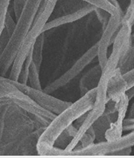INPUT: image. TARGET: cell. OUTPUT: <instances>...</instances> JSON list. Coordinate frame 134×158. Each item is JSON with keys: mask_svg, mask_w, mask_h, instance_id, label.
<instances>
[{"mask_svg": "<svg viewBox=\"0 0 134 158\" xmlns=\"http://www.w3.org/2000/svg\"><path fill=\"white\" fill-rule=\"evenodd\" d=\"M96 94V88L89 90L61 113L56 115L49 125L44 128L37 141V151L39 155H47V153L54 147L62 133L78 118L88 113L94 106Z\"/></svg>", "mask_w": 134, "mask_h": 158, "instance_id": "cell-1", "label": "cell"}, {"mask_svg": "<svg viewBox=\"0 0 134 158\" xmlns=\"http://www.w3.org/2000/svg\"><path fill=\"white\" fill-rule=\"evenodd\" d=\"M133 26L128 24H122L113 42V48L110 56L108 57L102 75L96 90V102L106 104L108 101L107 89L108 82L117 69L120 60L124 56L131 46V34Z\"/></svg>", "mask_w": 134, "mask_h": 158, "instance_id": "cell-2", "label": "cell"}, {"mask_svg": "<svg viewBox=\"0 0 134 158\" xmlns=\"http://www.w3.org/2000/svg\"><path fill=\"white\" fill-rule=\"evenodd\" d=\"M10 99L13 103L27 111L44 128L47 127L56 115L39 106L30 97L19 90L12 80L0 75V98Z\"/></svg>", "mask_w": 134, "mask_h": 158, "instance_id": "cell-3", "label": "cell"}, {"mask_svg": "<svg viewBox=\"0 0 134 158\" xmlns=\"http://www.w3.org/2000/svg\"><path fill=\"white\" fill-rule=\"evenodd\" d=\"M98 47H99V44L97 42L86 52H85L67 72H65L63 75L55 79L49 85H47L42 90L46 93L52 94V93L64 88L65 85L70 83L71 81L77 77L86 66H88L93 62V59L97 57Z\"/></svg>", "mask_w": 134, "mask_h": 158, "instance_id": "cell-4", "label": "cell"}, {"mask_svg": "<svg viewBox=\"0 0 134 158\" xmlns=\"http://www.w3.org/2000/svg\"><path fill=\"white\" fill-rule=\"evenodd\" d=\"M12 81L19 90L30 97L39 106L55 115L59 114L72 103L71 102L65 101L52 97L50 94L46 93L43 90H37L15 81Z\"/></svg>", "mask_w": 134, "mask_h": 158, "instance_id": "cell-5", "label": "cell"}, {"mask_svg": "<svg viewBox=\"0 0 134 158\" xmlns=\"http://www.w3.org/2000/svg\"><path fill=\"white\" fill-rule=\"evenodd\" d=\"M124 15H111L108 23L103 29L101 38L98 41V61L102 69L104 68L108 59V49L109 46L113 44L117 32L122 25V19Z\"/></svg>", "mask_w": 134, "mask_h": 158, "instance_id": "cell-6", "label": "cell"}, {"mask_svg": "<svg viewBox=\"0 0 134 158\" xmlns=\"http://www.w3.org/2000/svg\"><path fill=\"white\" fill-rule=\"evenodd\" d=\"M105 106L106 104L95 102L94 106L86 113V118H85L84 121L83 122L81 126L78 128L76 135L71 139V142L66 146L65 149H61L60 155H71V152L78 145L83 135L88 131V129L92 127L95 122L104 113Z\"/></svg>", "mask_w": 134, "mask_h": 158, "instance_id": "cell-7", "label": "cell"}, {"mask_svg": "<svg viewBox=\"0 0 134 158\" xmlns=\"http://www.w3.org/2000/svg\"><path fill=\"white\" fill-rule=\"evenodd\" d=\"M129 102L130 99L126 93H124L118 100L117 118L111 123L110 127L107 130L104 135L105 141L107 142L112 143L117 141L123 136L124 121L128 112Z\"/></svg>", "mask_w": 134, "mask_h": 158, "instance_id": "cell-8", "label": "cell"}, {"mask_svg": "<svg viewBox=\"0 0 134 158\" xmlns=\"http://www.w3.org/2000/svg\"><path fill=\"white\" fill-rule=\"evenodd\" d=\"M96 9V8L95 6L86 3L83 7L73 11L72 13L67 14L65 15L61 16V17H58L57 19L52 20V21H48L45 25V27H44L43 33H45L47 31H49V30L55 28V27L78 21V20L83 19L85 16L88 15L90 13L95 11Z\"/></svg>", "mask_w": 134, "mask_h": 158, "instance_id": "cell-9", "label": "cell"}, {"mask_svg": "<svg viewBox=\"0 0 134 158\" xmlns=\"http://www.w3.org/2000/svg\"><path fill=\"white\" fill-rule=\"evenodd\" d=\"M102 68L98 64L89 69L81 78L79 82V88L81 96L86 94L89 90L97 88L102 75Z\"/></svg>", "mask_w": 134, "mask_h": 158, "instance_id": "cell-10", "label": "cell"}, {"mask_svg": "<svg viewBox=\"0 0 134 158\" xmlns=\"http://www.w3.org/2000/svg\"><path fill=\"white\" fill-rule=\"evenodd\" d=\"M116 86L122 93H125L129 88L134 86V67L125 73H119L117 75Z\"/></svg>", "mask_w": 134, "mask_h": 158, "instance_id": "cell-11", "label": "cell"}, {"mask_svg": "<svg viewBox=\"0 0 134 158\" xmlns=\"http://www.w3.org/2000/svg\"><path fill=\"white\" fill-rule=\"evenodd\" d=\"M44 41H45V33H42L37 37L32 48L33 62L36 65L37 68L40 71L42 62V52H43Z\"/></svg>", "mask_w": 134, "mask_h": 158, "instance_id": "cell-12", "label": "cell"}, {"mask_svg": "<svg viewBox=\"0 0 134 158\" xmlns=\"http://www.w3.org/2000/svg\"><path fill=\"white\" fill-rule=\"evenodd\" d=\"M82 1L86 2L87 4L92 5L98 9H103L108 11L111 15H124V12L121 9L117 8L108 0H82Z\"/></svg>", "mask_w": 134, "mask_h": 158, "instance_id": "cell-13", "label": "cell"}, {"mask_svg": "<svg viewBox=\"0 0 134 158\" xmlns=\"http://www.w3.org/2000/svg\"><path fill=\"white\" fill-rule=\"evenodd\" d=\"M134 67V33L131 34V46L127 53L120 60L119 67L122 74L125 73Z\"/></svg>", "mask_w": 134, "mask_h": 158, "instance_id": "cell-14", "label": "cell"}, {"mask_svg": "<svg viewBox=\"0 0 134 158\" xmlns=\"http://www.w3.org/2000/svg\"><path fill=\"white\" fill-rule=\"evenodd\" d=\"M28 82L30 84L29 86H30L31 88L37 89V90H42L40 79V70L37 68L34 62H32L30 67Z\"/></svg>", "mask_w": 134, "mask_h": 158, "instance_id": "cell-15", "label": "cell"}, {"mask_svg": "<svg viewBox=\"0 0 134 158\" xmlns=\"http://www.w3.org/2000/svg\"><path fill=\"white\" fill-rule=\"evenodd\" d=\"M33 48V47H32ZM33 62V55H32V49L27 55V58H26L24 63L23 65L22 69H21L20 75L18 78V82L24 85H27L28 82V75H29V71H30V67L31 63Z\"/></svg>", "mask_w": 134, "mask_h": 158, "instance_id": "cell-16", "label": "cell"}, {"mask_svg": "<svg viewBox=\"0 0 134 158\" xmlns=\"http://www.w3.org/2000/svg\"><path fill=\"white\" fill-rule=\"evenodd\" d=\"M10 2L11 0H0V39L5 29V21Z\"/></svg>", "mask_w": 134, "mask_h": 158, "instance_id": "cell-17", "label": "cell"}, {"mask_svg": "<svg viewBox=\"0 0 134 158\" xmlns=\"http://www.w3.org/2000/svg\"><path fill=\"white\" fill-rule=\"evenodd\" d=\"M95 140H96V134H95L94 129H93V127L92 126V127L89 128V129H88V131L83 135L79 144H81V148L89 147V146L94 144Z\"/></svg>", "mask_w": 134, "mask_h": 158, "instance_id": "cell-18", "label": "cell"}, {"mask_svg": "<svg viewBox=\"0 0 134 158\" xmlns=\"http://www.w3.org/2000/svg\"><path fill=\"white\" fill-rule=\"evenodd\" d=\"M95 12L96 13V15H97L98 19H99L101 24H102V29H104L108 24V23L111 15L108 11H104L103 9H98V8H96V10H95Z\"/></svg>", "mask_w": 134, "mask_h": 158, "instance_id": "cell-19", "label": "cell"}, {"mask_svg": "<svg viewBox=\"0 0 134 158\" xmlns=\"http://www.w3.org/2000/svg\"><path fill=\"white\" fill-rule=\"evenodd\" d=\"M16 26V21H14L11 15L10 11H8L7 15L6 18V21H5V29L6 30L8 33L11 36V34H13V31H14V28H15Z\"/></svg>", "mask_w": 134, "mask_h": 158, "instance_id": "cell-20", "label": "cell"}, {"mask_svg": "<svg viewBox=\"0 0 134 158\" xmlns=\"http://www.w3.org/2000/svg\"><path fill=\"white\" fill-rule=\"evenodd\" d=\"M134 130V118H125L124 121V131H133Z\"/></svg>", "mask_w": 134, "mask_h": 158, "instance_id": "cell-21", "label": "cell"}, {"mask_svg": "<svg viewBox=\"0 0 134 158\" xmlns=\"http://www.w3.org/2000/svg\"><path fill=\"white\" fill-rule=\"evenodd\" d=\"M128 118H134V102L133 103V104H132V106H131V107H130V110H129Z\"/></svg>", "mask_w": 134, "mask_h": 158, "instance_id": "cell-22", "label": "cell"}, {"mask_svg": "<svg viewBox=\"0 0 134 158\" xmlns=\"http://www.w3.org/2000/svg\"><path fill=\"white\" fill-rule=\"evenodd\" d=\"M108 1L110 2H112L113 5H114V6H115L117 8H118V9H120V5H119L117 0H108Z\"/></svg>", "mask_w": 134, "mask_h": 158, "instance_id": "cell-23", "label": "cell"}]
</instances>
